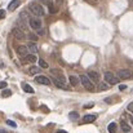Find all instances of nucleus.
Instances as JSON below:
<instances>
[{
    "mask_svg": "<svg viewBox=\"0 0 133 133\" xmlns=\"http://www.w3.org/2000/svg\"><path fill=\"white\" fill-rule=\"evenodd\" d=\"M79 82L83 84V87L89 90V92H94L96 90V85H94V83L89 79L87 75H80V78H79Z\"/></svg>",
    "mask_w": 133,
    "mask_h": 133,
    "instance_id": "nucleus-1",
    "label": "nucleus"
},
{
    "mask_svg": "<svg viewBox=\"0 0 133 133\" xmlns=\"http://www.w3.org/2000/svg\"><path fill=\"white\" fill-rule=\"evenodd\" d=\"M29 9H30V12H31L32 14H35L36 17H43L45 14L44 8H43L40 4H38V3H31V4L29 5Z\"/></svg>",
    "mask_w": 133,
    "mask_h": 133,
    "instance_id": "nucleus-2",
    "label": "nucleus"
},
{
    "mask_svg": "<svg viewBox=\"0 0 133 133\" xmlns=\"http://www.w3.org/2000/svg\"><path fill=\"white\" fill-rule=\"evenodd\" d=\"M105 82L110 85H115V84L119 83V78L114 76V74H111L110 71H106L105 72Z\"/></svg>",
    "mask_w": 133,
    "mask_h": 133,
    "instance_id": "nucleus-3",
    "label": "nucleus"
},
{
    "mask_svg": "<svg viewBox=\"0 0 133 133\" xmlns=\"http://www.w3.org/2000/svg\"><path fill=\"white\" fill-rule=\"evenodd\" d=\"M118 78H119V79H123V80L131 79V78H132V71L128 70V69H122V70L118 71Z\"/></svg>",
    "mask_w": 133,
    "mask_h": 133,
    "instance_id": "nucleus-4",
    "label": "nucleus"
},
{
    "mask_svg": "<svg viewBox=\"0 0 133 133\" xmlns=\"http://www.w3.org/2000/svg\"><path fill=\"white\" fill-rule=\"evenodd\" d=\"M29 23H30L31 29H34V30H39V29H42V19H39V17L30 18Z\"/></svg>",
    "mask_w": 133,
    "mask_h": 133,
    "instance_id": "nucleus-5",
    "label": "nucleus"
},
{
    "mask_svg": "<svg viewBox=\"0 0 133 133\" xmlns=\"http://www.w3.org/2000/svg\"><path fill=\"white\" fill-rule=\"evenodd\" d=\"M12 34H13V36H14L16 39H18V40H23V39L26 38L25 32H23L22 30H19L18 27H14V29L12 30Z\"/></svg>",
    "mask_w": 133,
    "mask_h": 133,
    "instance_id": "nucleus-6",
    "label": "nucleus"
},
{
    "mask_svg": "<svg viewBox=\"0 0 133 133\" xmlns=\"http://www.w3.org/2000/svg\"><path fill=\"white\" fill-rule=\"evenodd\" d=\"M35 82L38 84H43V85H50V79H48L44 75H39L35 78Z\"/></svg>",
    "mask_w": 133,
    "mask_h": 133,
    "instance_id": "nucleus-7",
    "label": "nucleus"
},
{
    "mask_svg": "<svg viewBox=\"0 0 133 133\" xmlns=\"http://www.w3.org/2000/svg\"><path fill=\"white\" fill-rule=\"evenodd\" d=\"M52 74L56 76V79H57V80H59V82H62V83H66V78L63 76V74H62L59 70L53 69V70H52Z\"/></svg>",
    "mask_w": 133,
    "mask_h": 133,
    "instance_id": "nucleus-8",
    "label": "nucleus"
},
{
    "mask_svg": "<svg viewBox=\"0 0 133 133\" xmlns=\"http://www.w3.org/2000/svg\"><path fill=\"white\" fill-rule=\"evenodd\" d=\"M36 61H38V58L35 57V54H26L22 59V63H34Z\"/></svg>",
    "mask_w": 133,
    "mask_h": 133,
    "instance_id": "nucleus-9",
    "label": "nucleus"
},
{
    "mask_svg": "<svg viewBox=\"0 0 133 133\" xmlns=\"http://www.w3.org/2000/svg\"><path fill=\"white\" fill-rule=\"evenodd\" d=\"M17 54L21 57H25L26 54H29V49L26 45H18L17 46Z\"/></svg>",
    "mask_w": 133,
    "mask_h": 133,
    "instance_id": "nucleus-10",
    "label": "nucleus"
},
{
    "mask_svg": "<svg viewBox=\"0 0 133 133\" xmlns=\"http://www.w3.org/2000/svg\"><path fill=\"white\" fill-rule=\"evenodd\" d=\"M88 78L93 82V83H98V82H99V74H98L97 71H89Z\"/></svg>",
    "mask_w": 133,
    "mask_h": 133,
    "instance_id": "nucleus-11",
    "label": "nucleus"
},
{
    "mask_svg": "<svg viewBox=\"0 0 133 133\" xmlns=\"http://www.w3.org/2000/svg\"><path fill=\"white\" fill-rule=\"evenodd\" d=\"M19 5H21V0H12V1L8 4V9H9V10H14V9H17Z\"/></svg>",
    "mask_w": 133,
    "mask_h": 133,
    "instance_id": "nucleus-12",
    "label": "nucleus"
},
{
    "mask_svg": "<svg viewBox=\"0 0 133 133\" xmlns=\"http://www.w3.org/2000/svg\"><path fill=\"white\" fill-rule=\"evenodd\" d=\"M26 46H27V49H29V52H31L32 54L38 52V45L35 44L34 42H30V43H29V44L26 45Z\"/></svg>",
    "mask_w": 133,
    "mask_h": 133,
    "instance_id": "nucleus-13",
    "label": "nucleus"
},
{
    "mask_svg": "<svg viewBox=\"0 0 133 133\" xmlns=\"http://www.w3.org/2000/svg\"><path fill=\"white\" fill-rule=\"evenodd\" d=\"M52 82L54 83V85H56L57 88H61V89H69V87H66V85H65V83H62V82L57 80L56 78H53V79H52Z\"/></svg>",
    "mask_w": 133,
    "mask_h": 133,
    "instance_id": "nucleus-14",
    "label": "nucleus"
},
{
    "mask_svg": "<svg viewBox=\"0 0 133 133\" xmlns=\"http://www.w3.org/2000/svg\"><path fill=\"white\" fill-rule=\"evenodd\" d=\"M120 125H122V131H123L124 133H129L131 131H132V127H131V125H128L125 122H122V124H120Z\"/></svg>",
    "mask_w": 133,
    "mask_h": 133,
    "instance_id": "nucleus-15",
    "label": "nucleus"
},
{
    "mask_svg": "<svg viewBox=\"0 0 133 133\" xmlns=\"http://www.w3.org/2000/svg\"><path fill=\"white\" fill-rule=\"evenodd\" d=\"M69 82H70V84H71L72 87H76L78 83H79V78H76V76H74V75H70Z\"/></svg>",
    "mask_w": 133,
    "mask_h": 133,
    "instance_id": "nucleus-16",
    "label": "nucleus"
},
{
    "mask_svg": "<svg viewBox=\"0 0 133 133\" xmlns=\"http://www.w3.org/2000/svg\"><path fill=\"white\" fill-rule=\"evenodd\" d=\"M96 119H97L96 115H85V116L83 118V122H84V123H92V122H94Z\"/></svg>",
    "mask_w": 133,
    "mask_h": 133,
    "instance_id": "nucleus-17",
    "label": "nucleus"
},
{
    "mask_svg": "<svg viewBox=\"0 0 133 133\" xmlns=\"http://www.w3.org/2000/svg\"><path fill=\"white\" fill-rule=\"evenodd\" d=\"M30 16H29V13L27 12H22L21 14H19V19H22V21H25V22H29L30 21Z\"/></svg>",
    "mask_w": 133,
    "mask_h": 133,
    "instance_id": "nucleus-18",
    "label": "nucleus"
},
{
    "mask_svg": "<svg viewBox=\"0 0 133 133\" xmlns=\"http://www.w3.org/2000/svg\"><path fill=\"white\" fill-rule=\"evenodd\" d=\"M18 29H19V30H22V31H26L29 27H27V25H26V22H25V21L19 19V21H18Z\"/></svg>",
    "mask_w": 133,
    "mask_h": 133,
    "instance_id": "nucleus-19",
    "label": "nucleus"
},
{
    "mask_svg": "<svg viewBox=\"0 0 133 133\" xmlns=\"http://www.w3.org/2000/svg\"><path fill=\"white\" fill-rule=\"evenodd\" d=\"M109 133H116V123H110L107 127Z\"/></svg>",
    "mask_w": 133,
    "mask_h": 133,
    "instance_id": "nucleus-20",
    "label": "nucleus"
},
{
    "mask_svg": "<svg viewBox=\"0 0 133 133\" xmlns=\"http://www.w3.org/2000/svg\"><path fill=\"white\" fill-rule=\"evenodd\" d=\"M22 88H23V90L26 92V93H34V88L31 87V85H29V84H22Z\"/></svg>",
    "mask_w": 133,
    "mask_h": 133,
    "instance_id": "nucleus-21",
    "label": "nucleus"
},
{
    "mask_svg": "<svg viewBox=\"0 0 133 133\" xmlns=\"http://www.w3.org/2000/svg\"><path fill=\"white\" fill-rule=\"evenodd\" d=\"M39 71H40V69L36 67V66H31V67L29 69V74H31V75H36Z\"/></svg>",
    "mask_w": 133,
    "mask_h": 133,
    "instance_id": "nucleus-22",
    "label": "nucleus"
},
{
    "mask_svg": "<svg viewBox=\"0 0 133 133\" xmlns=\"http://www.w3.org/2000/svg\"><path fill=\"white\" fill-rule=\"evenodd\" d=\"M40 3H42V4H44V5H46V6L53 5V0H40Z\"/></svg>",
    "mask_w": 133,
    "mask_h": 133,
    "instance_id": "nucleus-23",
    "label": "nucleus"
},
{
    "mask_svg": "<svg viewBox=\"0 0 133 133\" xmlns=\"http://www.w3.org/2000/svg\"><path fill=\"white\" fill-rule=\"evenodd\" d=\"M39 66L43 67V69H48V63L45 62L44 59H39Z\"/></svg>",
    "mask_w": 133,
    "mask_h": 133,
    "instance_id": "nucleus-24",
    "label": "nucleus"
},
{
    "mask_svg": "<svg viewBox=\"0 0 133 133\" xmlns=\"http://www.w3.org/2000/svg\"><path fill=\"white\" fill-rule=\"evenodd\" d=\"M10 94H12V92H10L9 89H5V90L1 93V97H4V98H5V97H9Z\"/></svg>",
    "mask_w": 133,
    "mask_h": 133,
    "instance_id": "nucleus-25",
    "label": "nucleus"
},
{
    "mask_svg": "<svg viewBox=\"0 0 133 133\" xmlns=\"http://www.w3.org/2000/svg\"><path fill=\"white\" fill-rule=\"evenodd\" d=\"M29 39L32 40V42L35 43V42L38 40V35H35V34H29Z\"/></svg>",
    "mask_w": 133,
    "mask_h": 133,
    "instance_id": "nucleus-26",
    "label": "nucleus"
},
{
    "mask_svg": "<svg viewBox=\"0 0 133 133\" xmlns=\"http://www.w3.org/2000/svg\"><path fill=\"white\" fill-rule=\"evenodd\" d=\"M98 87H99V89H102V90H105V89H107V84H106L105 82H99V84H98Z\"/></svg>",
    "mask_w": 133,
    "mask_h": 133,
    "instance_id": "nucleus-27",
    "label": "nucleus"
},
{
    "mask_svg": "<svg viewBox=\"0 0 133 133\" xmlns=\"http://www.w3.org/2000/svg\"><path fill=\"white\" fill-rule=\"evenodd\" d=\"M48 8H49V13H52V14L57 13V8H56L54 5H50V6H48Z\"/></svg>",
    "mask_w": 133,
    "mask_h": 133,
    "instance_id": "nucleus-28",
    "label": "nucleus"
},
{
    "mask_svg": "<svg viewBox=\"0 0 133 133\" xmlns=\"http://www.w3.org/2000/svg\"><path fill=\"white\" fill-rule=\"evenodd\" d=\"M79 114L78 112H70V119H78Z\"/></svg>",
    "mask_w": 133,
    "mask_h": 133,
    "instance_id": "nucleus-29",
    "label": "nucleus"
},
{
    "mask_svg": "<svg viewBox=\"0 0 133 133\" xmlns=\"http://www.w3.org/2000/svg\"><path fill=\"white\" fill-rule=\"evenodd\" d=\"M36 34H38V36H39V35H40V36H43V35H45V30L39 29V30H36Z\"/></svg>",
    "mask_w": 133,
    "mask_h": 133,
    "instance_id": "nucleus-30",
    "label": "nucleus"
},
{
    "mask_svg": "<svg viewBox=\"0 0 133 133\" xmlns=\"http://www.w3.org/2000/svg\"><path fill=\"white\" fill-rule=\"evenodd\" d=\"M6 124H8V125H10V127H13V128H16V127H17V124H16L13 120H6Z\"/></svg>",
    "mask_w": 133,
    "mask_h": 133,
    "instance_id": "nucleus-31",
    "label": "nucleus"
},
{
    "mask_svg": "<svg viewBox=\"0 0 133 133\" xmlns=\"http://www.w3.org/2000/svg\"><path fill=\"white\" fill-rule=\"evenodd\" d=\"M4 17H5V10L4 9H0V19L4 18Z\"/></svg>",
    "mask_w": 133,
    "mask_h": 133,
    "instance_id": "nucleus-32",
    "label": "nucleus"
},
{
    "mask_svg": "<svg viewBox=\"0 0 133 133\" xmlns=\"http://www.w3.org/2000/svg\"><path fill=\"white\" fill-rule=\"evenodd\" d=\"M6 88V82H0V89Z\"/></svg>",
    "mask_w": 133,
    "mask_h": 133,
    "instance_id": "nucleus-33",
    "label": "nucleus"
},
{
    "mask_svg": "<svg viewBox=\"0 0 133 133\" xmlns=\"http://www.w3.org/2000/svg\"><path fill=\"white\" fill-rule=\"evenodd\" d=\"M128 111H131V112H133V103H131V105H128Z\"/></svg>",
    "mask_w": 133,
    "mask_h": 133,
    "instance_id": "nucleus-34",
    "label": "nucleus"
},
{
    "mask_svg": "<svg viewBox=\"0 0 133 133\" xmlns=\"http://www.w3.org/2000/svg\"><path fill=\"white\" fill-rule=\"evenodd\" d=\"M119 89L120 90H124V89H127V85H119Z\"/></svg>",
    "mask_w": 133,
    "mask_h": 133,
    "instance_id": "nucleus-35",
    "label": "nucleus"
},
{
    "mask_svg": "<svg viewBox=\"0 0 133 133\" xmlns=\"http://www.w3.org/2000/svg\"><path fill=\"white\" fill-rule=\"evenodd\" d=\"M93 106H94L93 103H89V105H85V107H87V109H89V107H93Z\"/></svg>",
    "mask_w": 133,
    "mask_h": 133,
    "instance_id": "nucleus-36",
    "label": "nucleus"
},
{
    "mask_svg": "<svg viewBox=\"0 0 133 133\" xmlns=\"http://www.w3.org/2000/svg\"><path fill=\"white\" fill-rule=\"evenodd\" d=\"M105 101H106V102H107V103H111V102H112V101H111V98H106V99H105Z\"/></svg>",
    "mask_w": 133,
    "mask_h": 133,
    "instance_id": "nucleus-37",
    "label": "nucleus"
},
{
    "mask_svg": "<svg viewBox=\"0 0 133 133\" xmlns=\"http://www.w3.org/2000/svg\"><path fill=\"white\" fill-rule=\"evenodd\" d=\"M56 133H67V132H66V131H62V129H61V131H57Z\"/></svg>",
    "mask_w": 133,
    "mask_h": 133,
    "instance_id": "nucleus-38",
    "label": "nucleus"
},
{
    "mask_svg": "<svg viewBox=\"0 0 133 133\" xmlns=\"http://www.w3.org/2000/svg\"><path fill=\"white\" fill-rule=\"evenodd\" d=\"M56 1H57V4H61V3H62L63 0H56Z\"/></svg>",
    "mask_w": 133,
    "mask_h": 133,
    "instance_id": "nucleus-39",
    "label": "nucleus"
},
{
    "mask_svg": "<svg viewBox=\"0 0 133 133\" xmlns=\"http://www.w3.org/2000/svg\"><path fill=\"white\" fill-rule=\"evenodd\" d=\"M131 123L133 124V116H132V115H131Z\"/></svg>",
    "mask_w": 133,
    "mask_h": 133,
    "instance_id": "nucleus-40",
    "label": "nucleus"
}]
</instances>
